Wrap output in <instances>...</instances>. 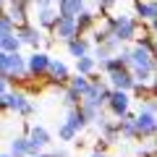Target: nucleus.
<instances>
[{"label": "nucleus", "instance_id": "nucleus-1", "mask_svg": "<svg viewBox=\"0 0 157 157\" xmlns=\"http://www.w3.org/2000/svg\"><path fill=\"white\" fill-rule=\"evenodd\" d=\"M134 128L136 136H152L155 134V102H147V107L134 118Z\"/></svg>", "mask_w": 157, "mask_h": 157}, {"label": "nucleus", "instance_id": "nucleus-3", "mask_svg": "<svg viewBox=\"0 0 157 157\" xmlns=\"http://www.w3.org/2000/svg\"><path fill=\"white\" fill-rule=\"evenodd\" d=\"M52 32H55L58 39H73L76 37V18L73 16H58L55 24H52Z\"/></svg>", "mask_w": 157, "mask_h": 157}, {"label": "nucleus", "instance_id": "nucleus-4", "mask_svg": "<svg viewBox=\"0 0 157 157\" xmlns=\"http://www.w3.org/2000/svg\"><path fill=\"white\" fill-rule=\"evenodd\" d=\"M3 100V105L11 107V110H18V113H32V105L26 102V97L21 94V92H6V94L0 97Z\"/></svg>", "mask_w": 157, "mask_h": 157}, {"label": "nucleus", "instance_id": "nucleus-9", "mask_svg": "<svg viewBox=\"0 0 157 157\" xmlns=\"http://www.w3.org/2000/svg\"><path fill=\"white\" fill-rule=\"evenodd\" d=\"M58 8H60V16H78V11L84 8L81 0H58Z\"/></svg>", "mask_w": 157, "mask_h": 157}, {"label": "nucleus", "instance_id": "nucleus-11", "mask_svg": "<svg viewBox=\"0 0 157 157\" xmlns=\"http://www.w3.org/2000/svg\"><path fill=\"white\" fill-rule=\"evenodd\" d=\"M39 29H34V26H18V39L21 42H29V45H39Z\"/></svg>", "mask_w": 157, "mask_h": 157}, {"label": "nucleus", "instance_id": "nucleus-14", "mask_svg": "<svg viewBox=\"0 0 157 157\" xmlns=\"http://www.w3.org/2000/svg\"><path fill=\"white\" fill-rule=\"evenodd\" d=\"M136 13H139L141 18H147V21H152V18H155V3H152V0H139V3H136Z\"/></svg>", "mask_w": 157, "mask_h": 157}, {"label": "nucleus", "instance_id": "nucleus-27", "mask_svg": "<svg viewBox=\"0 0 157 157\" xmlns=\"http://www.w3.org/2000/svg\"><path fill=\"white\" fill-rule=\"evenodd\" d=\"M97 3H100V0H97Z\"/></svg>", "mask_w": 157, "mask_h": 157}, {"label": "nucleus", "instance_id": "nucleus-20", "mask_svg": "<svg viewBox=\"0 0 157 157\" xmlns=\"http://www.w3.org/2000/svg\"><path fill=\"white\" fill-rule=\"evenodd\" d=\"M76 68H78V73H81V76H84V73H89L92 68H94V60H92V58H78V63H76Z\"/></svg>", "mask_w": 157, "mask_h": 157}, {"label": "nucleus", "instance_id": "nucleus-22", "mask_svg": "<svg viewBox=\"0 0 157 157\" xmlns=\"http://www.w3.org/2000/svg\"><path fill=\"white\" fill-rule=\"evenodd\" d=\"M78 102H81V94H78V92H73V89H68V94H66V105L76 107Z\"/></svg>", "mask_w": 157, "mask_h": 157}, {"label": "nucleus", "instance_id": "nucleus-21", "mask_svg": "<svg viewBox=\"0 0 157 157\" xmlns=\"http://www.w3.org/2000/svg\"><path fill=\"white\" fill-rule=\"evenodd\" d=\"M11 32H13V21L3 13V16H0V34H11Z\"/></svg>", "mask_w": 157, "mask_h": 157}, {"label": "nucleus", "instance_id": "nucleus-18", "mask_svg": "<svg viewBox=\"0 0 157 157\" xmlns=\"http://www.w3.org/2000/svg\"><path fill=\"white\" fill-rule=\"evenodd\" d=\"M92 21H94V16H92V13H86V11L81 13V16L76 18V37L84 32V29H89V26H92Z\"/></svg>", "mask_w": 157, "mask_h": 157}, {"label": "nucleus", "instance_id": "nucleus-13", "mask_svg": "<svg viewBox=\"0 0 157 157\" xmlns=\"http://www.w3.org/2000/svg\"><path fill=\"white\" fill-rule=\"evenodd\" d=\"M24 155H29V139L26 136H18L11 144V157H24Z\"/></svg>", "mask_w": 157, "mask_h": 157}, {"label": "nucleus", "instance_id": "nucleus-23", "mask_svg": "<svg viewBox=\"0 0 157 157\" xmlns=\"http://www.w3.org/2000/svg\"><path fill=\"white\" fill-rule=\"evenodd\" d=\"M73 136H76V131H73L71 126H60V139H66V141H71Z\"/></svg>", "mask_w": 157, "mask_h": 157}, {"label": "nucleus", "instance_id": "nucleus-16", "mask_svg": "<svg viewBox=\"0 0 157 157\" xmlns=\"http://www.w3.org/2000/svg\"><path fill=\"white\" fill-rule=\"evenodd\" d=\"M84 123H86V121H84V115H81V110L73 107V110L68 113V123H66V126H71L73 131H78V128H84Z\"/></svg>", "mask_w": 157, "mask_h": 157}, {"label": "nucleus", "instance_id": "nucleus-10", "mask_svg": "<svg viewBox=\"0 0 157 157\" xmlns=\"http://www.w3.org/2000/svg\"><path fill=\"white\" fill-rule=\"evenodd\" d=\"M18 47H21V39L16 37V32L0 34V50L3 52H18Z\"/></svg>", "mask_w": 157, "mask_h": 157}, {"label": "nucleus", "instance_id": "nucleus-8", "mask_svg": "<svg viewBox=\"0 0 157 157\" xmlns=\"http://www.w3.org/2000/svg\"><path fill=\"white\" fill-rule=\"evenodd\" d=\"M47 66H50V58H47L45 52H34V55L29 58V63H26V68L34 76H42V73L47 71Z\"/></svg>", "mask_w": 157, "mask_h": 157}, {"label": "nucleus", "instance_id": "nucleus-26", "mask_svg": "<svg viewBox=\"0 0 157 157\" xmlns=\"http://www.w3.org/2000/svg\"><path fill=\"white\" fill-rule=\"evenodd\" d=\"M0 157H11V155H0Z\"/></svg>", "mask_w": 157, "mask_h": 157}, {"label": "nucleus", "instance_id": "nucleus-2", "mask_svg": "<svg viewBox=\"0 0 157 157\" xmlns=\"http://www.w3.org/2000/svg\"><path fill=\"white\" fill-rule=\"evenodd\" d=\"M110 26H113V37H115L118 42H123V39H131V37L136 34V24L131 21V18H126V16L113 18Z\"/></svg>", "mask_w": 157, "mask_h": 157}, {"label": "nucleus", "instance_id": "nucleus-6", "mask_svg": "<svg viewBox=\"0 0 157 157\" xmlns=\"http://www.w3.org/2000/svg\"><path fill=\"white\" fill-rule=\"evenodd\" d=\"M6 16L13 21V26H26V0H11Z\"/></svg>", "mask_w": 157, "mask_h": 157}, {"label": "nucleus", "instance_id": "nucleus-19", "mask_svg": "<svg viewBox=\"0 0 157 157\" xmlns=\"http://www.w3.org/2000/svg\"><path fill=\"white\" fill-rule=\"evenodd\" d=\"M86 86H89V81H86L84 76L71 78V89H73V92H78V94H84V92H86Z\"/></svg>", "mask_w": 157, "mask_h": 157}, {"label": "nucleus", "instance_id": "nucleus-17", "mask_svg": "<svg viewBox=\"0 0 157 157\" xmlns=\"http://www.w3.org/2000/svg\"><path fill=\"white\" fill-rule=\"evenodd\" d=\"M55 11H52V8H39V24H42V26H50L52 29V24H55Z\"/></svg>", "mask_w": 157, "mask_h": 157}, {"label": "nucleus", "instance_id": "nucleus-12", "mask_svg": "<svg viewBox=\"0 0 157 157\" xmlns=\"http://www.w3.org/2000/svg\"><path fill=\"white\" fill-rule=\"evenodd\" d=\"M47 71L52 73V78H55V81H66V78H68V68H66V63H60V60H50Z\"/></svg>", "mask_w": 157, "mask_h": 157}, {"label": "nucleus", "instance_id": "nucleus-25", "mask_svg": "<svg viewBox=\"0 0 157 157\" xmlns=\"http://www.w3.org/2000/svg\"><path fill=\"white\" fill-rule=\"evenodd\" d=\"M92 157H105V155H102V152H94V155H92Z\"/></svg>", "mask_w": 157, "mask_h": 157}, {"label": "nucleus", "instance_id": "nucleus-7", "mask_svg": "<svg viewBox=\"0 0 157 157\" xmlns=\"http://www.w3.org/2000/svg\"><path fill=\"white\" fill-rule=\"evenodd\" d=\"M107 102H110V110L115 113V115H123L126 110H128V94L126 92H110L107 94Z\"/></svg>", "mask_w": 157, "mask_h": 157}, {"label": "nucleus", "instance_id": "nucleus-15", "mask_svg": "<svg viewBox=\"0 0 157 157\" xmlns=\"http://www.w3.org/2000/svg\"><path fill=\"white\" fill-rule=\"evenodd\" d=\"M68 50H71L73 58H84V55H86V42L73 37V39H68Z\"/></svg>", "mask_w": 157, "mask_h": 157}, {"label": "nucleus", "instance_id": "nucleus-24", "mask_svg": "<svg viewBox=\"0 0 157 157\" xmlns=\"http://www.w3.org/2000/svg\"><path fill=\"white\" fill-rule=\"evenodd\" d=\"M3 94H6V78L0 76V97H3Z\"/></svg>", "mask_w": 157, "mask_h": 157}, {"label": "nucleus", "instance_id": "nucleus-5", "mask_svg": "<svg viewBox=\"0 0 157 157\" xmlns=\"http://www.w3.org/2000/svg\"><path fill=\"white\" fill-rule=\"evenodd\" d=\"M110 81H113V86H115L118 92L134 89V78H131V73L126 71V68H115V71H110Z\"/></svg>", "mask_w": 157, "mask_h": 157}]
</instances>
